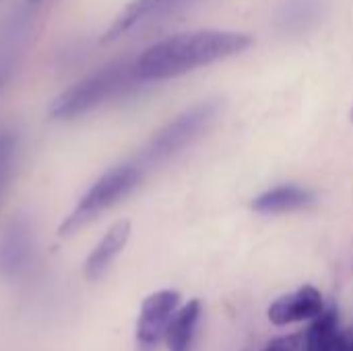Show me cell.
I'll return each mask as SVG.
<instances>
[{
  "label": "cell",
  "instance_id": "6da1fadb",
  "mask_svg": "<svg viewBox=\"0 0 353 351\" xmlns=\"http://www.w3.org/2000/svg\"><path fill=\"white\" fill-rule=\"evenodd\" d=\"M252 46V37L240 31L203 29L178 33L147 48L132 64L139 81H165L201 66L242 54Z\"/></svg>",
  "mask_w": 353,
  "mask_h": 351
},
{
  "label": "cell",
  "instance_id": "7a4b0ae2",
  "mask_svg": "<svg viewBox=\"0 0 353 351\" xmlns=\"http://www.w3.org/2000/svg\"><path fill=\"white\" fill-rule=\"evenodd\" d=\"M130 77H134V70L128 64L116 62V64L103 66L101 70L85 77L83 81H79L72 87H68L66 91H62L52 101L50 116L54 120L79 118V116L91 112L93 108L101 106L105 99L120 93L128 85Z\"/></svg>",
  "mask_w": 353,
  "mask_h": 351
},
{
  "label": "cell",
  "instance_id": "3957f363",
  "mask_svg": "<svg viewBox=\"0 0 353 351\" xmlns=\"http://www.w3.org/2000/svg\"><path fill=\"white\" fill-rule=\"evenodd\" d=\"M141 170L134 166H118L110 172H105L79 201L74 211L62 221L58 228V236H72L79 230H83L87 223H91L99 213L120 203L124 197H128L141 182Z\"/></svg>",
  "mask_w": 353,
  "mask_h": 351
},
{
  "label": "cell",
  "instance_id": "277c9868",
  "mask_svg": "<svg viewBox=\"0 0 353 351\" xmlns=\"http://www.w3.org/2000/svg\"><path fill=\"white\" fill-rule=\"evenodd\" d=\"M217 106L215 103H199L190 108L188 112L180 114L176 120H172L168 126H163L149 143L145 157L149 161H161L184 149L188 143H192L215 118Z\"/></svg>",
  "mask_w": 353,
  "mask_h": 351
},
{
  "label": "cell",
  "instance_id": "5b68a950",
  "mask_svg": "<svg viewBox=\"0 0 353 351\" xmlns=\"http://www.w3.org/2000/svg\"><path fill=\"white\" fill-rule=\"evenodd\" d=\"M180 294L176 290H161L145 298L137 321L139 351H155L165 337V329L178 310Z\"/></svg>",
  "mask_w": 353,
  "mask_h": 351
},
{
  "label": "cell",
  "instance_id": "8992f818",
  "mask_svg": "<svg viewBox=\"0 0 353 351\" xmlns=\"http://www.w3.org/2000/svg\"><path fill=\"white\" fill-rule=\"evenodd\" d=\"M35 252V236L31 223L17 215L12 217L4 230L0 232V277L2 279H17L21 277Z\"/></svg>",
  "mask_w": 353,
  "mask_h": 351
},
{
  "label": "cell",
  "instance_id": "52a82bcc",
  "mask_svg": "<svg viewBox=\"0 0 353 351\" xmlns=\"http://www.w3.org/2000/svg\"><path fill=\"white\" fill-rule=\"evenodd\" d=\"M323 310H325V306H323L321 292L312 285H302L296 292L277 298L269 306L267 319L275 327H285V325H294V323L312 321Z\"/></svg>",
  "mask_w": 353,
  "mask_h": 351
},
{
  "label": "cell",
  "instance_id": "ba28073f",
  "mask_svg": "<svg viewBox=\"0 0 353 351\" xmlns=\"http://www.w3.org/2000/svg\"><path fill=\"white\" fill-rule=\"evenodd\" d=\"M130 232H132L130 221L128 219H120V221H116L103 234V238L99 240V244L91 250V254L85 261V267H83L85 279L97 281V279H101L108 273V269L112 267V263L118 259V254L128 244Z\"/></svg>",
  "mask_w": 353,
  "mask_h": 351
},
{
  "label": "cell",
  "instance_id": "9c48e42d",
  "mask_svg": "<svg viewBox=\"0 0 353 351\" xmlns=\"http://www.w3.org/2000/svg\"><path fill=\"white\" fill-rule=\"evenodd\" d=\"M312 201H314V197L310 190H306L302 186L285 184V186H277V188H271V190L259 194L252 201V209L263 215H277V213H290V211L304 209Z\"/></svg>",
  "mask_w": 353,
  "mask_h": 351
},
{
  "label": "cell",
  "instance_id": "30bf717a",
  "mask_svg": "<svg viewBox=\"0 0 353 351\" xmlns=\"http://www.w3.org/2000/svg\"><path fill=\"white\" fill-rule=\"evenodd\" d=\"M201 302L199 300H190L188 304H184L182 308H178L165 329V345L168 351H190L192 339H194V331L201 319Z\"/></svg>",
  "mask_w": 353,
  "mask_h": 351
},
{
  "label": "cell",
  "instance_id": "8fae6325",
  "mask_svg": "<svg viewBox=\"0 0 353 351\" xmlns=\"http://www.w3.org/2000/svg\"><path fill=\"white\" fill-rule=\"evenodd\" d=\"M339 314L335 308L323 310L304 335V351H337Z\"/></svg>",
  "mask_w": 353,
  "mask_h": 351
},
{
  "label": "cell",
  "instance_id": "7c38bea8",
  "mask_svg": "<svg viewBox=\"0 0 353 351\" xmlns=\"http://www.w3.org/2000/svg\"><path fill=\"white\" fill-rule=\"evenodd\" d=\"M159 6H161V0H132V2H128L122 8V12L112 21V25L105 29L101 41L108 43V41L120 37L122 33H126L128 29H132L137 23H141L145 17H149L151 12H155Z\"/></svg>",
  "mask_w": 353,
  "mask_h": 351
},
{
  "label": "cell",
  "instance_id": "4fadbf2b",
  "mask_svg": "<svg viewBox=\"0 0 353 351\" xmlns=\"http://www.w3.org/2000/svg\"><path fill=\"white\" fill-rule=\"evenodd\" d=\"M14 151H17V139L12 137V132H0V197L12 172Z\"/></svg>",
  "mask_w": 353,
  "mask_h": 351
},
{
  "label": "cell",
  "instance_id": "5bb4252c",
  "mask_svg": "<svg viewBox=\"0 0 353 351\" xmlns=\"http://www.w3.org/2000/svg\"><path fill=\"white\" fill-rule=\"evenodd\" d=\"M12 68H14L12 56H10V54H0V91H2L4 85L8 83V79H10V74H12Z\"/></svg>",
  "mask_w": 353,
  "mask_h": 351
},
{
  "label": "cell",
  "instance_id": "9a60e30c",
  "mask_svg": "<svg viewBox=\"0 0 353 351\" xmlns=\"http://www.w3.org/2000/svg\"><path fill=\"white\" fill-rule=\"evenodd\" d=\"M337 351H353V331H347V333H341L337 337Z\"/></svg>",
  "mask_w": 353,
  "mask_h": 351
},
{
  "label": "cell",
  "instance_id": "2e32d148",
  "mask_svg": "<svg viewBox=\"0 0 353 351\" xmlns=\"http://www.w3.org/2000/svg\"><path fill=\"white\" fill-rule=\"evenodd\" d=\"M263 351H294L292 350V343H288V339H275L271 341Z\"/></svg>",
  "mask_w": 353,
  "mask_h": 351
},
{
  "label": "cell",
  "instance_id": "e0dca14e",
  "mask_svg": "<svg viewBox=\"0 0 353 351\" xmlns=\"http://www.w3.org/2000/svg\"><path fill=\"white\" fill-rule=\"evenodd\" d=\"M27 2H29V4H39L41 0H27Z\"/></svg>",
  "mask_w": 353,
  "mask_h": 351
},
{
  "label": "cell",
  "instance_id": "ac0fdd59",
  "mask_svg": "<svg viewBox=\"0 0 353 351\" xmlns=\"http://www.w3.org/2000/svg\"><path fill=\"white\" fill-rule=\"evenodd\" d=\"M352 120H353V112H352Z\"/></svg>",
  "mask_w": 353,
  "mask_h": 351
}]
</instances>
